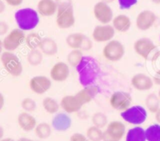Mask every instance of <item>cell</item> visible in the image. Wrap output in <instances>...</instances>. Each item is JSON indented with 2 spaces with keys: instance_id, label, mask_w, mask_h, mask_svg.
Returning a JSON list of instances; mask_svg holds the SVG:
<instances>
[{
  "instance_id": "33",
  "label": "cell",
  "mask_w": 160,
  "mask_h": 141,
  "mask_svg": "<svg viewBox=\"0 0 160 141\" xmlns=\"http://www.w3.org/2000/svg\"><path fill=\"white\" fill-rule=\"evenodd\" d=\"M147 141H160V124H154L145 130Z\"/></svg>"
},
{
  "instance_id": "20",
  "label": "cell",
  "mask_w": 160,
  "mask_h": 141,
  "mask_svg": "<svg viewBox=\"0 0 160 141\" xmlns=\"http://www.w3.org/2000/svg\"><path fill=\"white\" fill-rule=\"evenodd\" d=\"M58 6L55 0H40L38 3V14L45 17H52L57 12Z\"/></svg>"
},
{
  "instance_id": "13",
  "label": "cell",
  "mask_w": 160,
  "mask_h": 141,
  "mask_svg": "<svg viewBox=\"0 0 160 141\" xmlns=\"http://www.w3.org/2000/svg\"><path fill=\"white\" fill-rule=\"evenodd\" d=\"M29 87L34 94L42 95L50 90L52 81L46 76L38 75L31 78L29 82Z\"/></svg>"
},
{
  "instance_id": "44",
  "label": "cell",
  "mask_w": 160,
  "mask_h": 141,
  "mask_svg": "<svg viewBox=\"0 0 160 141\" xmlns=\"http://www.w3.org/2000/svg\"><path fill=\"white\" fill-rule=\"evenodd\" d=\"M156 115H155V118H156V120L158 122V123L160 124V108L159 109V110L156 112Z\"/></svg>"
},
{
  "instance_id": "10",
  "label": "cell",
  "mask_w": 160,
  "mask_h": 141,
  "mask_svg": "<svg viewBox=\"0 0 160 141\" xmlns=\"http://www.w3.org/2000/svg\"><path fill=\"white\" fill-rule=\"evenodd\" d=\"M116 30L110 24L98 25L92 31V39L98 43H105L112 40L115 36Z\"/></svg>"
},
{
  "instance_id": "31",
  "label": "cell",
  "mask_w": 160,
  "mask_h": 141,
  "mask_svg": "<svg viewBox=\"0 0 160 141\" xmlns=\"http://www.w3.org/2000/svg\"><path fill=\"white\" fill-rule=\"evenodd\" d=\"M105 134L102 129L97 126H90L86 131V137L90 141H102L104 140Z\"/></svg>"
},
{
  "instance_id": "45",
  "label": "cell",
  "mask_w": 160,
  "mask_h": 141,
  "mask_svg": "<svg viewBox=\"0 0 160 141\" xmlns=\"http://www.w3.org/2000/svg\"><path fill=\"white\" fill-rule=\"evenodd\" d=\"M3 136H4V129L2 128V126H0V140L2 139Z\"/></svg>"
},
{
  "instance_id": "38",
  "label": "cell",
  "mask_w": 160,
  "mask_h": 141,
  "mask_svg": "<svg viewBox=\"0 0 160 141\" xmlns=\"http://www.w3.org/2000/svg\"><path fill=\"white\" fill-rule=\"evenodd\" d=\"M9 26L6 21L0 20V36L5 35L9 32Z\"/></svg>"
},
{
  "instance_id": "2",
  "label": "cell",
  "mask_w": 160,
  "mask_h": 141,
  "mask_svg": "<svg viewBox=\"0 0 160 141\" xmlns=\"http://www.w3.org/2000/svg\"><path fill=\"white\" fill-rule=\"evenodd\" d=\"M14 17L18 28L23 31L34 30L39 23L38 12L32 8L19 9L15 12Z\"/></svg>"
},
{
  "instance_id": "14",
  "label": "cell",
  "mask_w": 160,
  "mask_h": 141,
  "mask_svg": "<svg viewBox=\"0 0 160 141\" xmlns=\"http://www.w3.org/2000/svg\"><path fill=\"white\" fill-rule=\"evenodd\" d=\"M156 13L148 9L142 11L136 18V27L140 31H148L154 26L156 22Z\"/></svg>"
},
{
  "instance_id": "34",
  "label": "cell",
  "mask_w": 160,
  "mask_h": 141,
  "mask_svg": "<svg viewBox=\"0 0 160 141\" xmlns=\"http://www.w3.org/2000/svg\"><path fill=\"white\" fill-rule=\"evenodd\" d=\"M92 122L93 123V126L102 129L108 125V118L106 114L98 112L93 114L92 117Z\"/></svg>"
},
{
  "instance_id": "4",
  "label": "cell",
  "mask_w": 160,
  "mask_h": 141,
  "mask_svg": "<svg viewBox=\"0 0 160 141\" xmlns=\"http://www.w3.org/2000/svg\"><path fill=\"white\" fill-rule=\"evenodd\" d=\"M0 59L4 69L11 76L17 77L22 74L23 66L20 59L12 51H4L2 53Z\"/></svg>"
},
{
  "instance_id": "36",
  "label": "cell",
  "mask_w": 160,
  "mask_h": 141,
  "mask_svg": "<svg viewBox=\"0 0 160 141\" xmlns=\"http://www.w3.org/2000/svg\"><path fill=\"white\" fill-rule=\"evenodd\" d=\"M119 6L122 9H131L138 3V0H118Z\"/></svg>"
},
{
  "instance_id": "23",
  "label": "cell",
  "mask_w": 160,
  "mask_h": 141,
  "mask_svg": "<svg viewBox=\"0 0 160 141\" xmlns=\"http://www.w3.org/2000/svg\"><path fill=\"white\" fill-rule=\"evenodd\" d=\"M39 49L47 56H56L58 52V45L54 39L51 37H44L39 45Z\"/></svg>"
},
{
  "instance_id": "35",
  "label": "cell",
  "mask_w": 160,
  "mask_h": 141,
  "mask_svg": "<svg viewBox=\"0 0 160 141\" xmlns=\"http://www.w3.org/2000/svg\"><path fill=\"white\" fill-rule=\"evenodd\" d=\"M21 108L27 112H33L37 109L35 101L31 98H25L21 101Z\"/></svg>"
},
{
  "instance_id": "53",
  "label": "cell",
  "mask_w": 160,
  "mask_h": 141,
  "mask_svg": "<svg viewBox=\"0 0 160 141\" xmlns=\"http://www.w3.org/2000/svg\"><path fill=\"white\" fill-rule=\"evenodd\" d=\"M32 141H38V140H32Z\"/></svg>"
},
{
  "instance_id": "9",
  "label": "cell",
  "mask_w": 160,
  "mask_h": 141,
  "mask_svg": "<svg viewBox=\"0 0 160 141\" xmlns=\"http://www.w3.org/2000/svg\"><path fill=\"white\" fill-rule=\"evenodd\" d=\"M132 103V97L131 94L126 91H116L109 98V104L113 109L117 111L127 110L131 107Z\"/></svg>"
},
{
  "instance_id": "54",
  "label": "cell",
  "mask_w": 160,
  "mask_h": 141,
  "mask_svg": "<svg viewBox=\"0 0 160 141\" xmlns=\"http://www.w3.org/2000/svg\"><path fill=\"white\" fill-rule=\"evenodd\" d=\"M159 39H160V37H159Z\"/></svg>"
},
{
  "instance_id": "43",
  "label": "cell",
  "mask_w": 160,
  "mask_h": 141,
  "mask_svg": "<svg viewBox=\"0 0 160 141\" xmlns=\"http://www.w3.org/2000/svg\"><path fill=\"white\" fill-rule=\"evenodd\" d=\"M6 9V5L2 0H0V13H2Z\"/></svg>"
},
{
  "instance_id": "5",
  "label": "cell",
  "mask_w": 160,
  "mask_h": 141,
  "mask_svg": "<svg viewBox=\"0 0 160 141\" xmlns=\"http://www.w3.org/2000/svg\"><path fill=\"white\" fill-rule=\"evenodd\" d=\"M125 55V47L117 40H111L102 48V56L109 62H118Z\"/></svg>"
},
{
  "instance_id": "25",
  "label": "cell",
  "mask_w": 160,
  "mask_h": 141,
  "mask_svg": "<svg viewBox=\"0 0 160 141\" xmlns=\"http://www.w3.org/2000/svg\"><path fill=\"white\" fill-rule=\"evenodd\" d=\"M126 141H147L145 130L139 126L129 129L127 133Z\"/></svg>"
},
{
  "instance_id": "42",
  "label": "cell",
  "mask_w": 160,
  "mask_h": 141,
  "mask_svg": "<svg viewBox=\"0 0 160 141\" xmlns=\"http://www.w3.org/2000/svg\"><path fill=\"white\" fill-rule=\"evenodd\" d=\"M5 105V98L4 95L0 92V111L3 109Z\"/></svg>"
},
{
  "instance_id": "6",
  "label": "cell",
  "mask_w": 160,
  "mask_h": 141,
  "mask_svg": "<svg viewBox=\"0 0 160 141\" xmlns=\"http://www.w3.org/2000/svg\"><path fill=\"white\" fill-rule=\"evenodd\" d=\"M147 111L141 105H134L121 112V117L127 123L132 125H141L147 119Z\"/></svg>"
},
{
  "instance_id": "24",
  "label": "cell",
  "mask_w": 160,
  "mask_h": 141,
  "mask_svg": "<svg viewBox=\"0 0 160 141\" xmlns=\"http://www.w3.org/2000/svg\"><path fill=\"white\" fill-rule=\"evenodd\" d=\"M85 36V34L79 32L70 34L66 37V44L71 49H81Z\"/></svg>"
},
{
  "instance_id": "41",
  "label": "cell",
  "mask_w": 160,
  "mask_h": 141,
  "mask_svg": "<svg viewBox=\"0 0 160 141\" xmlns=\"http://www.w3.org/2000/svg\"><path fill=\"white\" fill-rule=\"evenodd\" d=\"M152 80L154 81V84H157V85H160V71L156 73Z\"/></svg>"
},
{
  "instance_id": "49",
  "label": "cell",
  "mask_w": 160,
  "mask_h": 141,
  "mask_svg": "<svg viewBox=\"0 0 160 141\" xmlns=\"http://www.w3.org/2000/svg\"><path fill=\"white\" fill-rule=\"evenodd\" d=\"M0 141H15V140H14L13 139L9 138V137H8V138H4V139L2 138Z\"/></svg>"
},
{
  "instance_id": "15",
  "label": "cell",
  "mask_w": 160,
  "mask_h": 141,
  "mask_svg": "<svg viewBox=\"0 0 160 141\" xmlns=\"http://www.w3.org/2000/svg\"><path fill=\"white\" fill-rule=\"evenodd\" d=\"M70 73V66L68 63L64 62H58L52 67L50 70V77L56 82H64L69 78Z\"/></svg>"
},
{
  "instance_id": "19",
  "label": "cell",
  "mask_w": 160,
  "mask_h": 141,
  "mask_svg": "<svg viewBox=\"0 0 160 141\" xmlns=\"http://www.w3.org/2000/svg\"><path fill=\"white\" fill-rule=\"evenodd\" d=\"M71 125V119L66 113L56 114L52 120V126L58 132H65L68 130Z\"/></svg>"
},
{
  "instance_id": "18",
  "label": "cell",
  "mask_w": 160,
  "mask_h": 141,
  "mask_svg": "<svg viewBox=\"0 0 160 141\" xmlns=\"http://www.w3.org/2000/svg\"><path fill=\"white\" fill-rule=\"evenodd\" d=\"M82 106L75 95H66L60 101V107L67 114L80 112Z\"/></svg>"
},
{
  "instance_id": "12",
  "label": "cell",
  "mask_w": 160,
  "mask_h": 141,
  "mask_svg": "<svg viewBox=\"0 0 160 141\" xmlns=\"http://www.w3.org/2000/svg\"><path fill=\"white\" fill-rule=\"evenodd\" d=\"M104 140H114L120 141L126 134V126L122 122L112 121L107 125L106 133H104Z\"/></svg>"
},
{
  "instance_id": "8",
  "label": "cell",
  "mask_w": 160,
  "mask_h": 141,
  "mask_svg": "<svg viewBox=\"0 0 160 141\" xmlns=\"http://www.w3.org/2000/svg\"><path fill=\"white\" fill-rule=\"evenodd\" d=\"M25 38L26 35L24 31L21 29L16 28L12 30L3 39V48L8 51H15L25 41Z\"/></svg>"
},
{
  "instance_id": "48",
  "label": "cell",
  "mask_w": 160,
  "mask_h": 141,
  "mask_svg": "<svg viewBox=\"0 0 160 141\" xmlns=\"http://www.w3.org/2000/svg\"><path fill=\"white\" fill-rule=\"evenodd\" d=\"M102 2H104L107 3V4H110V3H112L115 2V0H101Z\"/></svg>"
},
{
  "instance_id": "21",
  "label": "cell",
  "mask_w": 160,
  "mask_h": 141,
  "mask_svg": "<svg viewBox=\"0 0 160 141\" xmlns=\"http://www.w3.org/2000/svg\"><path fill=\"white\" fill-rule=\"evenodd\" d=\"M17 123H18L19 126L25 132H31V131L34 130L36 126L38 125L36 119L29 112H21L18 115Z\"/></svg>"
},
{
  "instance_id": "39",
  "label": "cell",
  "mask_w": 160,
  "mask_h": 141,
  "mask_svg": "<svg viewBox=\"0 0 160 141\" xmlns=\"http://www.w3.org/2000/svg\"><path fill=\"white\" fill-rule=\"evenodd\" d=\"M55 1H56L58 7H61V6H72V5H73L72 0H55Z\"/></svg>"
},
{
  "instance_id": "7",
  "label": "cell",
  "mask_w": 160,
  "mask_h": 141,
  "mask_svg": "<svg viewBox=\"0 0 160 141\" xmlns=\"http://www.w3.org/2000/svg\"><path fill=\"white\" fill-rule=\"evenodd\" d=\"M56 22L58 27L60 29L66 30L72 27L75 24V16L73 5L58 7Z\"/></svg>"
},
{
  "instance_id": "37",
  "label": "cell",
  "mask_w": 160,
  "mask_h": 141,
  "mask_svg": "<svg viewBox=\"0 0 160 141\" xmlns=\"http://www.w3.org/2000/svg\"><path fill=\"white\" fill-rule=\"evenodd\" d=\"M70 141H90L86 136L80 133H75L70 137Z\"/></svg>"
},
{
  "instance_id": "16",
  "label": "cell",
  "mask_w": 160,
  "mask_h": 141,
  "mask_svg": "<svg viewBox=\"0 0 160 141\" xmlns=\"http://www.w3.org/2000/svg\"><path fill=\"white\" fill-rule=\"evenodd\" d=\"M132 87L138 91H147L152 88L154 81L148 75L145 73H136L132 76L131 80Z\"/></svg>"
},
{
  "instance_id": "1",
  "label": "cell",
  "mask_w": 160,
  "mask_h": 141,
  "mask_svg": "<svg viewBox=\"0 0 160 141\" xmlns=\"http://www.w3.org/2000/svg\"><path fill=\"white\" fill-rule=\"evenodd\" d=\"M79 82L83 87L95 84L98 77L100 66L98 61L90 56H84L81 62L76 67Z\"/></svg>"
},
{
  "instance_id": "26",
  "label": "cell",
  "mask_w": 160,
  "mask_h": 141,
  "mask_svg": "<svg viewBox=\"0 0 160 141\" xmlns=\"http://www.w3.org/2000/svg\"><path fill=\"white\" fill-rule=\"evenodd\" d=\"M44 54L39 48L31 49L27 56V61L32 66H38L43 62Z\"/></svg>"
},
{
  "instance_id": "17",
  "label": "cell",
  "mask_w": 160,
  "mask_h": 141,
  "mask_svg": "<svg viewBox=\"0 0 160 141\" xmlns=\"http://www.w3.org/2000/svg\"><path fill=\"white\" fill-rule=\"evenodd\" d=\"M98 92H99V88H98V86L92 84V85L84 87V88L81 89L75 95V96L79 100L81 104L82 105H84L90 103L93 99H95Z\"/></svg>"
},
{
  "instance_id": "11",
  "label": "cell",
  "mask_w": 160,
  "mask_h": 141,
  "mask_svg": "<svg viewBox=\"0 0 160 141\" xmlns=\"http://www.w3.org/2000/svg\"><path fill=\"white\" fill-rule=\"evenodd\" d=\"M94 16L102 24H109L113 19V11L109 4L104 2H98L94 6Z\"/></svg>"
},
{
  "instance_id": "28",
  "label": "cell",
  "mask_w": 160,
  "mask_h": 141,
  "mask_svg": "<svg viewBox=\"0 0 160 141\" xmlns=\"http://www.w3.org/2000/svg\"><path fill=\"white\" fill-rule=\"evenodd\" d=\"M34 134L41 140H46L52 134V126L47 123H41L36 126Z\"/></svg>"
},
{
  "instance_id": "29",
  "label": "cell",
  "mask_w": 160,
  "mask_h": 141,
  "mask_svg": "<svg viewBox=\"0 0 160 141\" xmlns=\"http://www.w3.org/2000/svg\"><path fill=\"white\" fill-rule=\"evenodd\" d=\"M42 106L45 112H48V114L53 115V114L58 112L59 107H60V104H59L54 98H51V97H46L42 101Z\"/></svg>"
},
{
  "instance_id": "30",
  "label": "cell",
  "mask_w": 160,
  "mask_h": 141,
  "mask_svg": "<svg viewBox=\"0 0 160 141\" xmlns=\"http://www.w3.org/2000/svg\"><path fill=\"white\" fill-rule=\"evenodd\" d=\"M84 57L83 51L81 49H72L67 56V61L69 66L76 68Z\"/></svg>"
},
{
  "instance_id": "47",
  "label": "cell",
  "mask_w": 160,
  "mask_h": 141,
  "mask_svg": "<svg viewBox=\"0 0 160 141\" xmlns=\"http://www.w3.org/2000/svg\"><path fill=\"white\" fill-rule=\"evenodd\" d=\"M33 140H31V139L26 138V137H22V138H20L17 141H32Z\"/></svg>"
},
{
  "instance_id": "32",
  "label": "cell",
  "mask_w": 160,
  "mask_h": 141,
  "mask_svg": "<svg viewBox=\"0 0 160 141\" xmlns=\"http://www.w3.org/2000/svg\"><path fill=\"white\" fill-rule=\"evenodd\" d=\"M42 38L38 33H30L26 35L25 43L30 49H36L39 48Z\"/></svg>"
},
{
  "instance_id": "22",
  "label": "cell",
  "mask_w": 160,
  "mask_h": 141,
  "mask_svg": "<svg viewBox=\"0 0 160 141\" xmlns=\"http://www.w3.org/2000/svg\"><path fill=\"white\" fill-rule=\"evenodd\" d=\"M112 27L116 31L120 33H125L131 29V20L125 14H119L112 19Z\"/></svg>"
},
{
  "instance_id": "52",
  "label": "cell",
  "mask_w": 160,
  "mask_h": 141,
  "mask_svg": "<svg viewBox=\"0 0 160 141\" xmlns=\"http://www.w3.org/2000/svg\"><path fill=\"white\" fill-rule=\"evenodd\" d=\"M106 141H118V140H106Z\"/></svg>"
},
{
  "instance_id": "3",
  "label": "cell",
  "mask_w": 160,
  "mask_h": 141,
  "mask_svg": "<svg viewBox=\"0 0 160 141\" xmlns=\"http://www.w3.org/2000/svg\"><path fill=\"white\" fill-rule=\"evenodd\" d=\"M134 50L145 60H154L159 55V51L154 42L148 37H141L134 41Z\"/></svg>"
},
{
  "instance_id": "46",
  "label": "cell",
  "mask_w": 160,
  "mask_h": 141,
  "mask_svg": "<svg viewBox=\"0 0 160 141\" xmlns=\"http://www.w3.org/2000/svg\"><path fill=\"white\" fill-rule=\"evenodd\" d=\"M2 49H3V44H2V41L0 40V56H1L2 53Z\"/></svg>"
},
{
  "instance_id": "27",
  "label": "cell",
  "mask_w": 160,
  "mask_h": 141,
  "mask_svg": "<svg viewBox=\"0 0 160 141\" xmlns=\"http://www.w3.org/2000/svg\"><path fill=\"white\" fill-rule=\"evenodd\" d=\"M145 106L152 113H156L160 108V98L156 94L151 93L145 98Z\"/></svg>"
},
{
  "instance_id": "50",
  "label": "cell",
  "mask_w": 160,
  "mask_h": 141,
  "mask_svg": "<svg viewBox=\"0 0 160 141\" xmlns=\"http://www.w3.org/2000/svg\"><path fill=\"white\" fill-rule=\"evenodd\" d=\"M156 4H160V0H152Z\"/></svg>"
},
{
  "instance_id": "51",
  "label": "cell",
  "mask_w": 160,
  "mask_h": 141,
  "mask_svg": "<svg viewBox=\"0 0 160 141\" xmlns=\"http://www.w3.org/2000/svg\"><path fill=\"white\" fill-rule=\"evenodd\" d=\"M158 96H159V98H160V89H159V93H158Z\"/></svg>"
},
{
  "instance_id": "40",
  "label": "cell",
  "mask_w": 160,
  "mask_h": 141,
  "mask_svg": "<svg viewBox=\"0 0 160 141\" xmlns=\"http://www.w3.org/2000/svg\"><path fill=\"white\" fill-rule=\"evenodd\" d=\"M6 2L7 3L9 6H18L22 4L23 0H5Z\"/></svg>"
}]
</instances>
